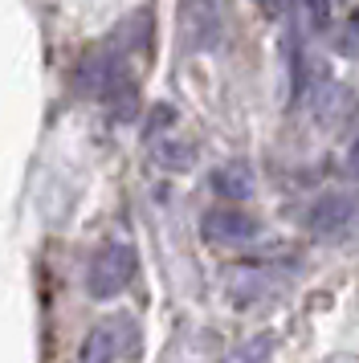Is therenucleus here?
Returning a JSON list of instances; mask_svg holds the SVG:
<instances>
[{
  "label": "nucleus",
  "mask_w": 359,
  "mask_h": 363,
  "mask_svg": "<svg viewBox=\"0 0 359 363\" xmlns=\"http://www.w3.org/2000/svg\"><path fill=\"white\" fill-rule=\"evenodd\" d=\"M135 269H139V257H135L131 245H123V241L102 245L94 257H90V265H86V294L94 298V302L118 298L131 286Z\"/></svg>",
  "instance_id": "1"
},
{
  "label": "nucleus",
  "mask_w": 359,
  "mask_h": 363,
  "mask_svg": "<svg viewBox=\"0 0 359 363\" xmlns=\"http://www.w3.org/2000/svg\"><path fill=\"white\" fill-rule=\"evenodd\" d=\"M359 225V196L355 192H323L306 208V229L319 241H339Z\"/></svg>",
  "instance_id": "2"
},
{
  "label": "nucleus",
  "mask_w": 359,
  "mask_h": 363,
  "mask_svg": "<svg viewBox=\"0 0 359 363\" xmlns=\"http://www.w3.org/2000/svg\"><path fill=\"white\" fill-rule=\"evenodd\" d=\"M200 233L212 245H245L261 233V220L253 213H245L241 204H216L200 216Z\"/></svg>",
  "instance_id": "3"
},
{
  "label": "nucleus",
  "mask_w": 359,
  "mask_h": 363,
  "mask_svg": "<svg viewBox=\"0 0 359 363\" xmlns=\"http://www.w3.org/2000/svg\"><path fill=\"white\" fill-rule=\"evenodd\" d=\"M127 327L131 318H102L86 330V339L78 347V363H114L127 347Z\"/></svg>",
  "instance_id": "4"
},
{
  "label": "nucleus",
  "mask_w": 359,
  "mask_h": 363,
  "mask_svg": "<svg viewBox=\"0 0 359 363\" xmlns=\"http://www.w3.org/2000/svg\"><path fill=\"white\" fill-rule=\"evenodd\" d=\"M180 25H184L188 50H212L221 41V13L212 4H184L180 9Z\"/></svg>",
  "instance_id": "5"
},
{
  "label": "nucleus",
  "mask_w": 359,
  "mask_h": 363,
  "mask_svg": "<svg viewBox=\"0 0 359 363\" xmlns=\"http://www.w3.org/2000/svg\"><path fill=\"white\" fill-rule=\"evenodd\" d=\"M212 192L216 196H225V204H241L258 192V176H253V167L241 164V160H228L212 172Z\"/></svg>",
  "instance_id": "6"
},
{
  "label": "nucleus",
  "mask_w": 359,
  "mask_h": 363,
  "mask_svg": "<svg viewBox=\"0 0 359 363\" xmlns=\"http://www.w3.org/2000/svg\"><path fill=\"white\" fill-rule=\"evenodd\" d=\"M155 160H160V167H167V172H188V167L196 164V147L188 139L167 135L163 143H155Z\"/></svg>",
  "instance_id": "7"
},
{
  "label": "nucleus",
  "mask_w": 359,
  "mask_h": 363,
  "mask_svg": "<svg viewBox=\"0 0 359 363\" xmlns=\"http://www.w3.org/2000/svg\"><path fill=\"white\" fill-rule=\"evenodd\" d=\"M270 355H274V335H253V339L233 347L225 355V363H265Z\"/></svg>",
  "instance_id": "8"
},
{
  "label": "nucleus",
  "mask_w": 359,
  "mask_h": 363,
  "mask_svg": "<svg viewBox=\"0 0 359 363\" xmlns=\"http://www.w3.org/2000/svg\"><path fill=\"white\" fill-rule=\"evenodd\" d=\"M335 50L347 53V57H355L359 53V9L355 13H347L339 25V37H335Z\"/></svg>",
  "instance_id": "9"
},
{
  "label": "nucleus",
  "mask_w": 359,
  "mask_h": 363,
  "mask_svg": "<svg viewBox=\"0 0 359 363\" xmlns=\"http://www.w3.org/2000/svg\"><path fill=\"white\" fill-rule=\"evenodd\" d=\"M172 123H176V111H172V106H155L151 118H147V135H160L163 127H172Z\"/></svg>",
  "instance_id": "10"
},
{
  "label": "nucleus",
  "mask_w": 359,
  "mask_h": 363,
  "mask_svg": "<svg viewBox=\"0 0 359 363\" xmlns=\"http://www.w3.org/2000/svg\"><path fill=\"white\" fill-rule=\"evenodd\" d=\"M347 172H351V176L359 180V139L351 143V151H347Z\"/></svg>",
  "instance_id": "11"
},
{
  "label": "nucleus",
  "mask_w": 359,
  "mask_h": 363,
  "mask_svg": "<svg viewBox=\"0 0 359 363\" xmlns=\"http://www.w3.org/2000/svg\"><path fill=\"white\" fill-rule=\"evenodd\" d=\"M331 363H359V359H355V355H335Z\"/></svg>",
  "instance_id": "12"
}]
</instances>
